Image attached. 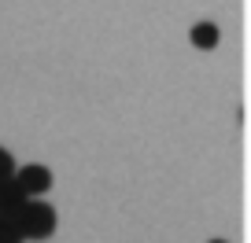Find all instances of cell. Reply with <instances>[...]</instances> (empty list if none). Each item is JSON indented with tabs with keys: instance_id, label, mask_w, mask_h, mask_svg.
<instances>
[{
	"instance_id": "cell-6",
	"label": "cell",
	"mask_w": 251,
	"mask_h": 243,
	"mask_svg": "<svg viewBox=\"0 0 251 243\" xmlns=\"http://www.w3.org/2000/svg\"><path fill=\"white\" fill-rule=\"evenodd\" d=\"M8 177H15V162H11L8 151L0 148V180H8Z\"/></svg>"
},
{
	"instance_id": "cell-5",
	"label": "cell",
	"mask_w": 251,
	"mask_h": 243,
	"mask_svg": "<svg viewBox=\"0 0 251 243\" xmlns=\"http://www.w3.org/2000/svg\"><path fill=\"white\" fill-rule=\"evenodd\" d=\"M0 243H23V232L11 218H0Z\"/></svg>"
},
{
	"instance_id": "cell-3",
	"label": "cell",
	"mask_w": 251,
	"mask_h": 243,
	"mask_svg": "<svg viewBox=\"0 0 251 243\" xmlns=\"http://www.w3.org/2000/svg\"><path fill=\"white\" fill-rule=\"evenodd\" d=\"M26 192L15 184V177H8V180H0V218H11L15 221L19 218V210L26 206Z\"/></svg>"
},
{
	"instance_id": "cell-2",
	"label": "cell",
	"mask_w": 251,
	"mask_h": 243,
	"mask_svg": "<svg viewBox=\"0 0 251 243\" xmlns=\"http://www.w3.org/2000/svg\"><path fill=\"white\" fill-rule=\"evenodd\" d=\"M15 184H19L30 199H37V196H45V192L52 188V170H48V166L30 162V166H23V170L15 173Z\"/></svg>"
},
{
	"instance_id": "cell-7",
	"label": "cell",
	"mask_w": 251,
	"mask_h": 243,
	"mask_svg": "<svg viewBox=\"0 0 251 243\" xmlns=\"http://www.w3.org/2000/svg\"><path fill=\"white\" fill-rule=\"evenodd\" d=\"M211 243H226V240H211Z\"/></svg>"
},
{
	"instance_id": "cell-4",
	"label": "cell",
	"mask_w": 251,
	"mask_h": 243,
	"mask_svg": "<svg viewBox=\"0 0 251 243\" xmlns=\"http://www.w3.org/2000/svg\"><path fill=\"white\" fill-rule=\"evenodd\" d=\"M188 41H192L196 48H203V52H211V48H218L222 33H218V26H214V22H196L192 30H188Z\"/></svg>"
},
{
	"instance_id": "cell-1",
	"label": "cell",
	"mask_w": 251,
	"mask_h": 243,
	"mask_svg": "<svg viewBox=\"0 0 251 243\" xmlns=\"http://www.w3.org/2000/svg\"><path fill=\"white\" fill-rule=\"evenodd\" d=\"M15 225L23 232V240H48L55 232V225H59V218H55V206H48L45 199H26Z\"/></svg>"
}]
</instances>
